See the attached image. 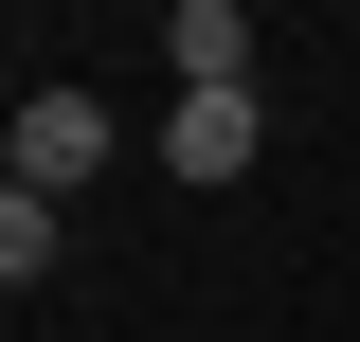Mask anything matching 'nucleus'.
Here are the masks:
<instances>
[{
  "mask_svg": "<svg viewBox=\"0 0 360 342\" xmlns=\"http://www.w3.org/2000/svg\"><path fill=\"white\" fill-rule=\"evenodd\" d=\"M108 90H18V144H0V163H18V198H72V180H108Z\"/></svg>",
  "mask_w": 360,
  "mask_h": 342,
  "instance_id": "f257e3e1",
  "label": "nucleus"
},
{
  "mask_svg": "<svg viewBox=\"0 0 360 342\" xmlns=\"http://www.w3.org/2000/svg\"><path fill=\"white\" fill-rule=\"evenodd\" d=\"M162 54H180V90H252V18L234 0H162Z\"/></svg>",
  "mask_w": 360,
  "mask_h": 342,
  "instance_id": "7ed1b4c3",
  "label": "nucleus"
},
{
  "mask_svg": "<svg viewBox=\"0 0 360 342\" xmlns=\"http://www.w3.org/2000/svg\"><path fill=\"white\" fill-rule=\"evenodd\" d=\"M0 289H54V198H18V180H0Z\"/></svg>",
  "mask_w": 360,
  "mask_h": 342,
  "instance_id": "20e7f679",
  "label": "nucleus"
},
{
  "mask_svg": "<svg viewBox=\"0 0 360 342\" xmlns=\"http://www.w3.org/2000/svg\"><path fill=\"white\" fill-rule=\"evenodd\" d=\"M252 144H270L252 90H180V108H162V163H180V180H252Z\"/></svg>",
  "mask_w": 360,
  "mask_h": 342,
  "instance_id": "f03ea898",
  "label": "nucleus"
}]
</instances>
